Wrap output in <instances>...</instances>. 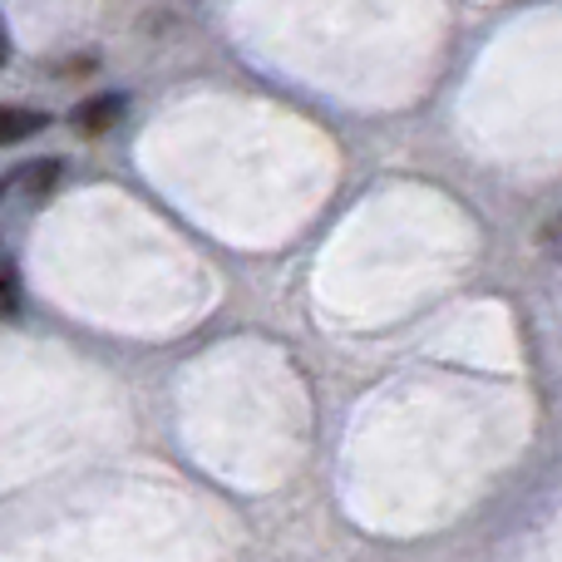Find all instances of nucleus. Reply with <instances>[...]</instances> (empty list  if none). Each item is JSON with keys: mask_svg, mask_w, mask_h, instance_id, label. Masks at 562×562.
Wrapping results in <instances>:
<instances>
[{"mask_svg": "<svg viewBox=\"0 0 562 562\" xmlns=\"http://www.w3.org/2000/svg\"><path fill=\"white\" fill-rule=\"evenodd\" d=\"M124 94H94V99H85V104L75 109V128L79 134H109V128L119 124V119H124Z\"/></svg>", "mask_w": 562, "mask_h": 562, "instance_id": "obj_1", "label": "nucleus"}, {"mask_svg": "<svg viewBox=\"0 0 562 562\" xmlns=\"http://www.w3.org/2000/svg\"><path fill=\"white\" fill-rule=\"evenodd\" d=\"M49 114L45 109H25V104H0V148L10 144H25V138L45 134Z\"/></svg>", "mask_w": 562, "mask_h": 562, "instance_id": "obj_2", "label": "nucleus"}, {"mask_svg": "<svg viewBox=\"0 0 562 562\" xmlns=\"http://www.w3.org/2000/svg\"><path fill=\"white\" fill-rule=\"evenodd\" d=\"M15 272H10V267H0V311H5V316H15Z\"/></svg>", "mask_w": 562, "mask_h": 562, "instance_id": "obj_3", "label": "nucleus"}, {"mask_svg": "<svg viewBox=\"0 0 562 562\" xmlns=\"http://www.w3.org/2000/svg\"><path fill=\"white\" fill-rule=\"evenodd\" d=\"M10 59V30H5V20H0V65Z\"/></svg>", "mask_w": 562, "mask_h": 562, "instance_id": "obj_4", "label": "nucleus"}]
</instances>
